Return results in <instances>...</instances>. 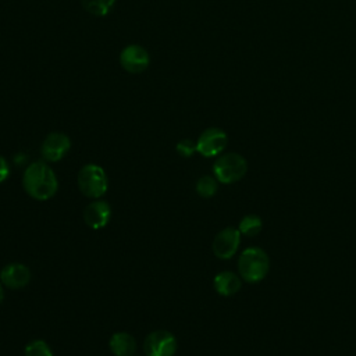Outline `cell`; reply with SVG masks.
Returning a JSON list of instances; mask_svg holds the SVG:
<instances>
[{
	"label": "cell",
	"instance_id": "16",
	"mask_svg": "<svg viewBox=\"0 0 356 356\" xmlns=\"http://www.w3.org/2000/svg\"><path fill=\"white\" fill-rule=\"evenodd\" d=\"M218 191V181L216 177L203 175L196 182V192L200 197L209 199L213 197Z\"/></svg>",
	"mask_w": 356,
	"mask_h": 356
},
{
	"label": "cell",
	"instance_id": "6",
	"mask_svg": "<svg viewBox=\"0 0 356 356\" xmlns=\"http://www.w3.org/2000/svg\"><path fill=\"white\" fill-rule=\"evenodd\" d=\"M228 145L227 134L216 127L204 129L196 140V152L204 157L221 154Z\"/></svg>",
	"mask_w": 356,
	"mask_h": 356
},
{
	"label": "cell",
	"instance_id": "14",
	"mask_svg": "<svg viewBox=\"0 0 356 356\" xmlns=\"http://www.w3.org/2000/svg\"><path fill=\"white\" fill-rule=\"evenodd\" d=\"M263 228V221L257 214H246L239 221L238 229L241 235L245 236H256Z\"/></svg>",
	"mask_w": 356,
	"mask_h": 356
},
{
	"label": "cell",
	"instance_id": "1",
	"mask_svg": "<svg viewBox=\"0 0 356 356\" xmlns=\"http://www.w3.org/2000/svg\"><path fill=\"white\" fill-rule=\"evenodd\" d=\"M25 192L36 200H47L53 197L58 189V181L46 161L31 163L22 177Z\"/></svg>",
	"mask_w": 356,
	"mask_h": 356
},
{
	"label": "cell",
	"instance_id": "4",
	"mask_svg": "<svg viewBox=\"0 0 356 356\" xmlns=\"http://www.w3.org/2000/svg\"><path fill=\"white\" fill-rule=\"evenodd\" d=\"M78 188L86 197H102L108 188V181L104 170L93 163L85 164L78 172Z\"/></svg>",
	"mask_w": 356,
	"mask_h": 356
},
{
	"label": "cell",
	"instance_id": "5",
	"mask_svg": "<svg viewBox=\"0 0 356 356\" xmlns=\"http://www.w3.org/2000/svg\"><path fill=\"white\" fill-rule=\"evenodd\" d=\"M177 346L174 334L165 330H156L146 335L143 341V350L146 356H174Z\"/></svg>",
	"mask_w": 356,
	"mask_h": 356
},
{
	"label": "cell",
	"instance_id": "3",
	"mask_svg": "<svg viewBox=\"0 0 356 356\" xmlns=\"http://www.w3.org/2000/svg\"><path fill=\"white\" fill-rule=\"evenodd\" d=\"M248 171L246 159L235 152L221 154L213 164V172L218 182L234 184L245 177Z\"/></svg>",
	"mask_w": 356,
	"mask_h": 356
},
{
	"label": "cell",
	"instance_id": "15",
	"mask_svg": "<svg viewBox=\"0 0 356 356\" xmlns=\"http://www.w3.org/2000/svg\"><path fill=\"white\" fill-rule=\"evenodd\" d=\"M83 8L96 17L107 15L115 6V0H81Z\"/></svg>",
	"mask_w": 356,
	"mask_h": 356
},
{
	"label": "cell",
	"instance_id": "17",
	"mask_svg": "<svg viewBox=\"0 0 356 356\" xmlns=\"http://www.w3.org/2000/svg\"><path fill=\"white\" fill-rule=\"evenodd\" d=\"M24 355L25 356H53V352L47 345V342H44L43 339H35L25 346Z\"/></svg>",
	"mask_w": 356,
	"mask_h": 356
},
{
	"label": "cell",
	"instance_id": "10",
	"mask_svg": "<svg viewBox=\"0 0 356 356\" xmlns=\"http://www.w3.org/2000/svg\"><path fill=\"white\" fill-rule=\"evenodd\" d=\"M31 281V270L22 263H10L0 271V282L10 289H21Z\"/></svg>",
	"mask_w": 356,
	"mask_h": 356
},
{
	"label": "cell",
	"instance_id": "11",
	"mask_svg": "<svg viewBox=\"0 0 356 356\" xmlns=\"http://www.w3.org/2000/svg\"><path fill=\"white\" fill-rule=\"evenodd\" d=\"M111 217V207L106 200L95 199L83 210V221L92 229L104 228Z\"/></svg>",
	"mask_w": 356,
	"mask_h": 356
},
{
	"label": "cell",
	"instance_id": "7",
	"mask_svg": "<svg viewBox=\"0 0 356 356\" xmlns=\"http://www.w3.org/2000/svg\"><path fill=\"white\" fill-rule=\"evenodd\" d=\"M241 245V232L238 228L227 227L222 228L213 239V253L221 260L231 259Z\"/></svg>",
	"mask_w": 356,
	"mask_h": 356
},
{
	"label": "cell",
	"instance_id": "19",
	"mask_svg": "<svg viewBox=\"0 0 356 356\" xmlns=\"http://www.w3.org/2000/svg\"><path fill=\"white\" fill-rule=\"evenodd\" d=\"M10 175V167L8 163L6 161V159L3 156H0V184L3 181H6Z\"/></svg>",
	"mask_w": 356,
	"mask_h": 356
},
{
	"label": "cell",
	"instance_id": "13",
	"mask_svg": "<svg viewBox=\"0 0 356 356\" xmlns=\"http://www.w3.org/2000/svg\"><path fill=\"white\" fill-rule=\"evenodd\" d=\"M108 346L114 356H132L136 352V341L128 332L113 334Z\"/></svg>",
	"mask_w": 356,
	"mask_h": 356
},
{
	"label": "cell",
	"instance_id": "20",
	"mask_svg": "<svg viewBox=\"0 0 356 356\" xmlns=\"http://www.w3.org/2000/svg\"><path fill=\"white\" fill-rule=\"evenodd\" d=\"M3 284L0 282V305H1V302H3V299H4V291H3Z\"/></svg>",
	"mask_w": 356,
	"mask_h": 356
},
{
	"label": "cell",
	"instance_id": "2",
	"mask_svg": "<svg viewBox=\"0 0 356 356\" xmlns=\"http://www.w3.org/2000/svg\"><path fill=\"white\" fill-rule=\"evenodd\" d=\"M270 270L268 254L257 246L246 248L238 260V273L241 278L249 284L260 282Z\"/></svg>",
	"mask_w": 356,
	"mask_h": 356
},
{
	"label": "cell",
	"instance_id": "9",
	"mask_svg": "<svg viewBox=\"0 0 356 356\" xmlns=\"http://www.w3.org/2000/svg\"><path fill=\"white\" fill-rule=\"evenodd\" d=\"M71 140L63 132L49 134L40 146V154L46 161L56 163L60 161L70 150Z\"/></svg>",
	"mask_w": 356,
	"mask_h": 356
},
{
	"label": "cell",
	"instance_id": "18",
	"mask_svg": "<svg viewBox=\"0 0 356 356\" xmlns=\"http://www.w3.org/2000/svg\"><path fill=\"white\" fill-rule=\"evenodd\" d=\"M196 152V142L192 139H182L177 143V153L182 157H191Z\"/></svg>",
	"mask_w": 356,
	"mask_h": 356
},
{
	"label": "cell",
	"instance_id": "12",
	"mask_svg": "<svg viewBox=\"0 0 356 356\" xmlns=\"http://www.w3.org/2000/svg\"><path fill=\"white\" fill-rule=\"evenodd\" d=\"M214 289L221 296H232L235 295L242 286L241 275L232 271H221L213 280Z\"/></svg>",
	"mask_w": 356,
	"mask_h": 356
},
{
	"label": "cell",
	"instance_id": "8",
	"mask_svg": "<svg viewBox=\"0 0 356 356\" xmlns=\"http://www.w3.org/2000/svg\"><path fill=\"white\" fill-rule=\"evenodd\" d=\"M121 67L131 74L143 72L150 64V56L145 47L140 44H128L120 53Z\"/></svg>",
	"mask_w": 356,
	"mask_h": 356
}]
</instances>
